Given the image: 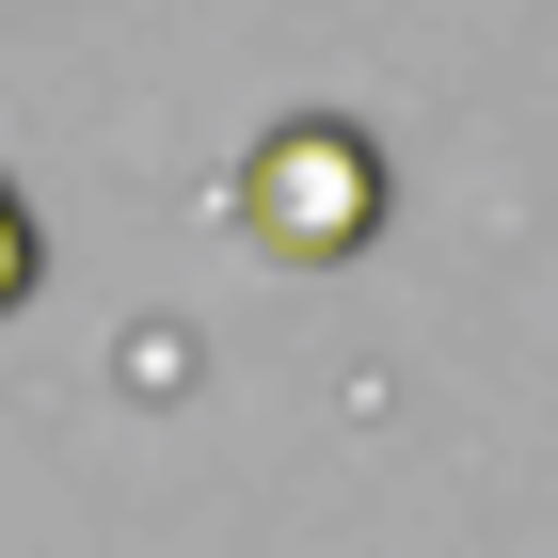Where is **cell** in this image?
Instances as JSON below:
<instances>
[{"label": "cell", "instance_id": "7a4b0ae2", "mask_svg": "<svg viewBox=\"0 0 558 558\" xmlns=\"http://www.w3.org/2000/svg\"><path fill=\"white\" fill-rule=\"evenodd\" d=\"M16 288H33V223L0 208V303H16Z\"/></svg>", "mask_w": 558, "mask_h": 558}, {"label": "cell", "instance_id": "6da1fadb", "mask_svg": "<svg viewBox=\"0 0 558 558\" xmlns=\"http://www.w3.org/2000/svg\"><path fill=\"white\" fill-rule=\"evenodd\" d=\"M240 223H256L271 256H303V271L367 256V240H384V144L336 129V112H288V129L240 160Z\"/></svg>", "mask_w": 558, "mask_h": 558}]
</instances>
